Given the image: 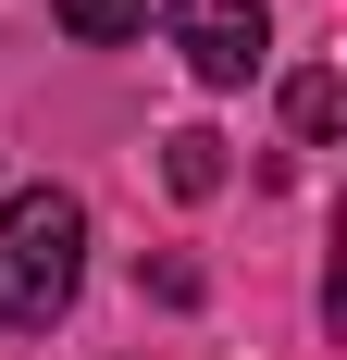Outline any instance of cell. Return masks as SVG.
Here are the masks:
<instances>
[{
  "label": "cell",
  "mask_w": 347,
  "mask_h": 360,
  "mask_svg": "<svg viewBox=\"0 0 347 360\" xmlns=\"http://www.w3.org/2000/svg\"><path fill=\"white\" fill-rule=\"evenodd\" d=\"M335 112H347L335 75H298V87H285V124H298V137H335Z\"/></svg>",
  "instance_id": "5b68a950"
},
{
  "label": "cell",
  "mask_w": 347,
  "mask_h": 360,
  "mask_svg": "<svg viewBox=\"0 0 347 360\" xmlns=\"http://www.w3.org/2000/svg\"><path fill=\"white\" fill-rule=\"evenodd\" d=\"M162 37L186 50L199 87H248V75L273 63V13L261 0H162Z\"/></svg>",
  "instance_id": "7a4b0ae2"
},
{
  "label": "cell",
  "mask_w": 347,
  "mask_h": 360,
  "mask_svg": "<svg viewBox=\"0 0 347 360\" xmlns=\"http://www.w3.org/2000/svg\"><path fill=\"white\" fill-rule=\"evenodd\" d=\"M63 13V37H87V50H124V37H149V0H50Z\"/></svg>",
  "instance_id": "3957f363"
},
{
  "label": "cell",
  "mask_w": 347,
  "mask_h": 360,
  "mask_svg": "<svg viewBox=\"0 0 347 360\" xmlns=\"http://www.w3.org/2000/svg\"><path fill=\"white\" fill-rule=\"evenodd\" d=\"M87 286V212H74L63 186H25V199H0V323L50 335Z\"/></svg>",
  "instance_id": "6da1fadb"
},
{
  "label": "cell",
  "mask_w": 347,
  "mask_h": 360,
  "mask_svg": "<svg viewBox=\"0 0 347 360\" xmlns=\"http://www.w3.org/2000/svg\"><path fill=\"white\" fill-rule=\"evenodd\" d=\"M162 186H174V199H211V186H223V137L174 124V137H162Z\"/></svg>",
  "instance_id": "277c9868"
}]
</instances>
